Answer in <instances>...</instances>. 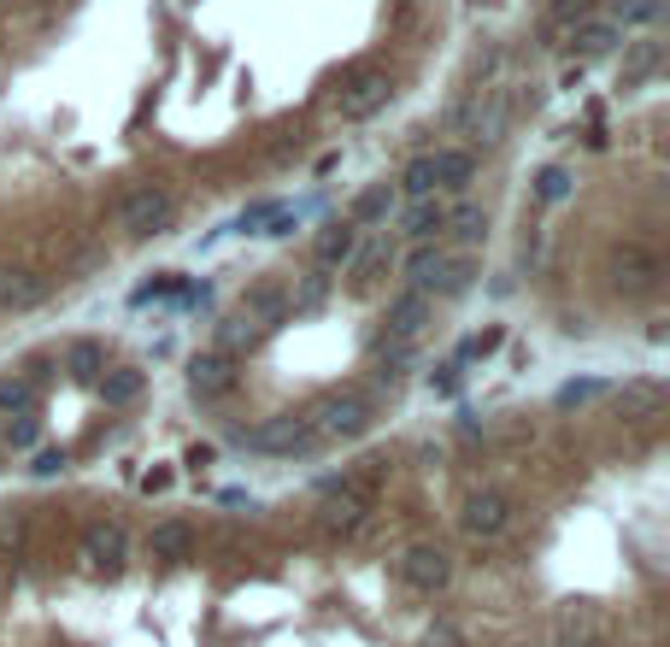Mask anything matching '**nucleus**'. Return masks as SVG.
<instances>
[{
	"instance_id": "1",
	"label": "nucleus",
	"mask_w": 670,
	"mask_h": 647,
	"mask_svg": "<svg viewBox=\"0 0 670 647\" xmlns=\"http://www.w3.org/2000/svg\"><path fill=\"white\" fill-rule=\"evenodd\" d=\"M459 0H0V324L400 119Z\"/></svg>"
},
{
	"instance_id": "2",
	"label": "nucleus",
	"mask_w": 670,
	"mask_h": 647,
	"mask_svg": "<svg viewBox=\"0 0 670 647\" xmlns=\"http://www.w3.org/2000/svg\"><path fill=\"white\" fill-rule=\"evenodd\" d=\"M512 524H518V500L506 495V488H494V483H476L471 495L459 500V536L476 542V548L500 542Z\"/></svg>"
},
{
	"instance_id": "3",
	"label": "nucleus",
	"mask_w": 670,
	"mask_h": 647,
	"mask_svg": "<svg viewBox=\"0 0 670 647\" xmlns=\"http://www.w3.org/2000/svg\"><path fill=\"white\" fill-rule=\"evenodd\" d=\"M395 577L412 588V595H442L454 583V553L442 542H412L400 559H395Z\"/></svg>"
},
{
	"instance_id": "4",
	"label": "nucleus",
	"mask_w": 670,
	"mask_h": 647,
	"mask_svg": "<svg viewBox=\"0 0 670 647\" xmlns=\"http://www.w3.org/2000/svg\"><path fill=\"white\" fill-rule=\"evenodd\" d=\"M611 624L600 607H588V600H576V607H564L553 618V647H606Z\"/></svg>"
},
{
	"instance_id": "5",
	"label": "nucleus",
	"mask_w": 670,
	"mask_h": 647,
	"mask_svg": "<svg viewBox=\"0 0 670 647\" xmlns=\"http://www.w3.org/2000/svg\"><path fill=\"white\" fill-rule=\"evenodd\" d=\"M83 559H89L95 571H119L129 559V530L119 518H95V524L83 530Z\"/></svg>"
},
{
	"instance_id": "6",
	"label": "nucleus",
	"mask_w": 670,
	"mask_h": 647,
	"mask_svg": "<svg viewBox=\"0 0 670 647\" xmlns=\"http://www.w3.org/2000/svg\"><path fill=\"white\" fill-rule=\"evenodd\" d=\"M195 542H200V530L188 524V518H159V524L148 530V553L165 559V565L188 559V553H195Z\"/></svg>"
},
{
	"instance_id": "7",
	"label": "nucleus",
	"mask_w": 670,
	"mask_h": 647,
	"mask_svg": "<svg viewBox=\"0 0 670 647\" xmlns=\"http://www.w3.org/2000/svg\"><path fill=\"white\" fill-rule=\"evenodd\" d=\"M65 465H71V453H65V448H36L24 471H30V477H60Z\"/></svg>"
}]
</instances>
